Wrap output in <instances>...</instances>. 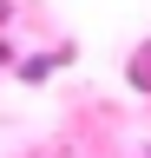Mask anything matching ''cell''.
<instances>
[{
	"label": "cell",
	"mask_w": 151,
	"mask_h": 158,
	"mask_svg": "<svg viewBox=\"0 0 151 158\" xmlns=\"http://www.w3.org/2000/svg\"><path fill=\"white\" fill-rule=\"evenodd\" d=\"M131 86H151V46H145L138 59H131Z\"/></svg>",
	"instance_id": "6da1fadb"
}]
</instances>
